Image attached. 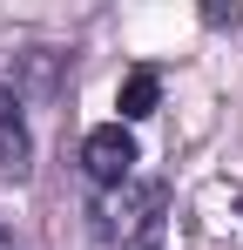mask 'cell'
I'll return each mask as SVG.
<instances>
[{"instance_id":"6da1fadb","label":"cell","mask_w":243,"mask_h":250,"mask_svg":"<svg viewBox=\"0 0 243 250\" xmlns=\"http://www.w3.org/2000/svg\"><path fill=\"white\" fill-rule=\"evenodd\" d=\"M156 223H162V183H122L95 203L101 244H156Z\"/></svg>"},{"instance_id":"7a4b0ae2","label":"cell","mask_w":243,"mask_h":250,"mask_svg":"<svg viewBox=\"0 0 243 250\" xmlns=\"http://www.w3.org/2000/svg\"><path fill=\"white\" fill-rule=\"evenodd\" d=\"M81 176L95 183V189H122V183H135V135L122 122H101L81 135Z\"/></svg>"},{"instance_id":"3957f363","label":"cell","mask_w":243,"mask_h":250,"mask_svg":"<svg viewBox=\"0 0 243 250\" xmlns=\"http://www.w3.org/2000/svg\"><path fill=\"white\" fill-rule=\"evenodd\" d=\"M27 163H34V142L20 122V95L0 88V176H27Z\"/></svg>"},{"instance_id":"277c9868","label":"cell","mask_w":243,"mask_h":250,"mask_svg":"<svg viewBox=\"0 0 243 250\" xmlns=\"http://www.w3.org/2000/svg\"><path fill=\"white\" fill-rule=\"evenodd\" d=\"M156 102H162V75H156V68H128V75H122V95H115L122 128L142 122V115H156Z\"/></svg>"},{"instance_id":"5b68a950","label":"cell","mask_w":243,"mask_h":250,"mask_svg":"<svg viewBox=\"0 0 243 250\" xmlns=\"http://www.w3.org/2000/svg\"><path fill=\"white\" fill-rule=\"evenodd\" d=\"M0 250H14V237H7V230H0Z\"/></svg>"},{"instance_id":"8992f818","label":"cell","mask_w":243,"mask_h":250,"mask_svg":"<svg viewBox=\"0 0 243 250\" xmlns=\"http://www.w3.org/2000/svg\"><path fill=\"white\" fill-rule=\"evenodd\" d=\"M135 250H156V244H135Z\"/></svg>"}]
</instances>
